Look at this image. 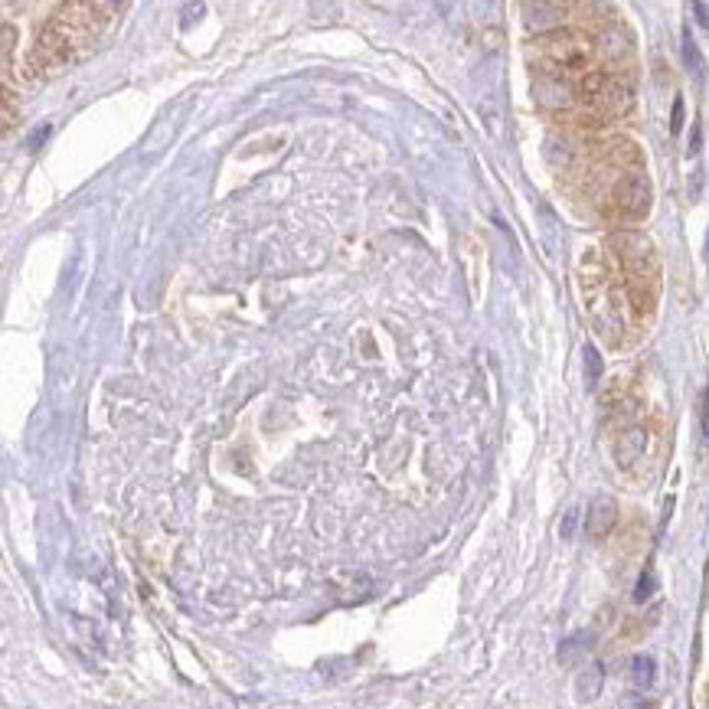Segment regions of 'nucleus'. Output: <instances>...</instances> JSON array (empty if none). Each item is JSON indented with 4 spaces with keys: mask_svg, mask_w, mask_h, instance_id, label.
I'll list each match as a JSON object with an SVG mask.
<instances>
[{
    "mask_svg": "<svg viewBox=\"0 0 709 709\" xmlns=\"http://www.w3.org/2000/svg\"><path fill=\"white\" fill-rule=\"evenodd\" d=\"M579 288L595 330L611 347H628L644 337L661 295V266L651 239L641 233H615L582 252Z\"/></svg>",
    "mask_w": 709,
    "mask_h": 709,
    "instance_id": "f257e3e1",
    "label": "nucleus"
},
{
    "mask_svg": "<svg viewBox=\"0 0 709 709\" xmlns=\"http://www.w3.org/2000/svg\"><path fill=\"white\" fill-rule=\"evenodd\" d=\"M585 167L582 183L585 196L601 216L615 219V223H638L651 210V180L644 173L641 151L631 141L608 138L585 144Z\"/></svg>",
    "mask_w": 709,
    "mask_h": 709,
    "instance_id": "f03ea898",
    "label": "nucleus"
},
{
    "mask_svg": "<svg viewBox=\"0 0 709 709\" xmlns=\"http://www.w3.org/2000/svg\"><path fill=\"white\" fill-rule=\"evenodd\" d=\"M530 66L537 76L539 101L559 105L579 78L605 66L599 56V39L585 30H553L530 43Z\"/></svg>",
    "mask_w": 709,
    "mask_h": 709,
    "instance_id": "7ed1b4c3",
    "label": "nucleus"
},
{
    "mask_svg": "<svg viewBox=\"0 0 709 709\" xmlns=\"http://www.w3.org/2000/svg\"><path fill=\"white\" fill-rule=\"evenodd\" d=\"M696 16H700V24H706V4H696Z\"/></svg>",
    "mask_w": 709,
    "mask_h": 709,
    "instance_id": "20e7f679",
    "label": "nucleus"
}]
</instances>
